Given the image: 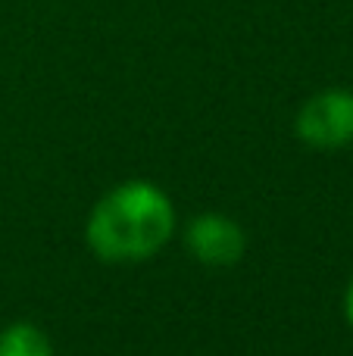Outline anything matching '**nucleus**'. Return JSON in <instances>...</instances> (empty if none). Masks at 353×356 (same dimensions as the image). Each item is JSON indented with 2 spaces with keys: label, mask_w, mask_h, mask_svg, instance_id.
<instances>
[{
  "label": "nucleus",
  "mask_w": 353,
  "mask_h": 356,
  "mask_svg": "<svg viewBox=\"0 0 353 356\" xmlns=\"http://www.w3.org/2000/svg\"><path fill=\"white\" fill-rule=\"evenodd\" d=\"M344 316H347V322L353 328V282L347 284V294H344Z\"/></svg>",
  "instance_id": "obj_5"
},
{
  "label": "nucleus",
  "mask_w": 353,
  "mask_h": 356,
  "mask_svg": "<svg viewBox=\"0 0 353 356\" xmlns=\"http://www.w3.org/2000/svg\"><path fill=\"white\" fill-rule=\"evenodd\" d=\"M175 207L154 181L131 178L94 203L85 225L88 247L106 263H138L169 244Z\"/></svg>",
  "instance_id": "obj_1"
},
{
  "label": "nucleus",
  "mask_w": 353,
  "mask_h": 356,
  "mask_svg": "<svg viewBox=\"0 0 353 356\" xmlns=\"http://www.w3.org/2000/svg\"><path fill=\"white\" fill-rule=\"evenodd\" d=\"M0 356H54V347L38 325L16 322L0 332Z\"/></svg>",
  "instance_id": "obj_4"
},
{
  "label": "nucleus",
  "mask_w": 353,
  "mask_h": 356,
  "mask_svg": "<svg viewBox=\"0 0 353 356\" xmlns=\"http://www.w3.org/2000/svg\"><path fill=\"white\" fill-rule=\"evenodd\" d=\"M294 131L306 147L338 150L353 144V91L329 88L306 100L294 116Z\"/></svg>",
  "instance_id": "obj_2"
},
{
  "label": "nucleus",
  "mask_w": 353,
  "mask_h": 356,
  "mask_svg": "<svg viewBox=\"0 0 353 356\" xmlns=\"http://www.w3.org/2000/svg\"><path fill=\"white\" fill-rule=\"evenodd\" d=\"M185 247L197 263L213 266V269H229L244 257L247 238L235 219L219 213H204L191 219V225L185 228Z\"/></svg>",
  "instance_id": "obj_3"
}]
</instances>
